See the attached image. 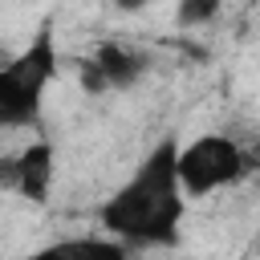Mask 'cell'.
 Instances as JSON below:
<instances>
[{"label":"cell","mask_w":260,"mask_h":260,"mask_svg":"<svg viewBox=\"0 0 260 260\" xmlns=\"http://www.w3.org/2000/svg\"><path fill=\"white\" fill-rule=\"evenodd\" d=\"M89 61L98 65V73H102L106 89H130V85L142 77V57H138L134 49L118 45V41H106V45H98V53H93Z\"/></svg>","instance_id":"obj_6"},{"label":"cell","mask_w":260,"mask_h":260,"mask_svg":"<svg viewBox=\"0 0 260 260\" xmlns=\"http://www.w3.org/2000/svg\"><path fill=\"white\" fill-rule=\"evenodd\" d=\"M223 0H179V24L183 28H195V24H207L215 12H219Z\"/></svg>","instance_id":"obj_7"},{"label":"cell","mask_w":260,"mask_h":260,"mask_svg":"<svg viewBox=\"0 0 260 260\" xmlns=\"http://www.w3.org/2000/svg\"><path fill=\"white\" fill-rule=\"evenodd\" d=\"M81 85H85L89 93H102V89H106V81H102V73H98L93 61H81Z\"/></svg>","instance_id":"obj_8"},{"label":"cell","mask_w":260,"mask_h":260,"mask_svg":"<svg viewBox=\"0 0 260 260\" xmlns=\"http://www.w3.org/2000/svg\"><path fill=\"white\" fill-rule=\"evenodd\" d=\"M175 154H179V142L162 138L138 162V171L102 203L98 219H102L106 236H114L122 244H146V248L179 240L187 195L179 187Z\"/></svg>","instance_id":"obj_1"},{"label":"cell","mask_w":260,"mask_h":260,"mask_svg":"<svg viewBox=\"0 0 260 260\" xmlns=\"http://www.w3.org/2000/svg\"><path fill=\"white\" fill-rule=\"evenodd\" d=\"M24 260H130V244L114 236H69L49 248H37Z\"/></svg>","instance_id":"obj_5"},{"label":"cell","mask_w":260,"mask_h":260,"mask_svg":"<svg viewBox=\"0 0 260 260\" xmlns=\"http://www.w3.org/2000/svg\"><path fill=\"white\" fill-rule=\"evenodd\" d=\"M175 171H179L183 195L187 199H199V195H211V191L236 183L248 171V162H244V150L228 134H199L187 146H179Z\"/></svg>","instance_id":"obj_3"},{"label":"cell","mask_w":260,"mask_h":260,"mask_svg":"<svg viewBox=\"0 0 260 260\" xmlns=\"http://www.w3.org/2000/svg\"><path fill=\"white\" fill-rule=\"evenodd\" d=\"M53 73H57V45L53 32L41 28L24 53L0 61V126H28Z\"/></svg>","instance_id":"obj_2"},{"label":"cell","mask_w":260,"mask_h":260,"mask_svg":"<svg viewBox=\"0 0 260 260\" xmlns=\"http://www.w3.org/2000/svg\"><path fill=\"white\" fill-rule=\"evenodd\" d=\"M53 142H28L20 154H16V191L32 203H45L49 191H53Z\"/></svg>","instance_id":"obj_4"},{"label":"cell","mask_w":260,"mask_h":260,"mask_svg":"<svg viewBox=\"0 0 260 260\" xmlns=\"http://www.w3.org/2000/svg\"><path fill=\"white\" fill-rule=\"evenodd\" d=\"M114 4H118L122 12H138V8H146L150 0H114Z\"/></svg>","instance_id":"obj_9"}]
</instances>
